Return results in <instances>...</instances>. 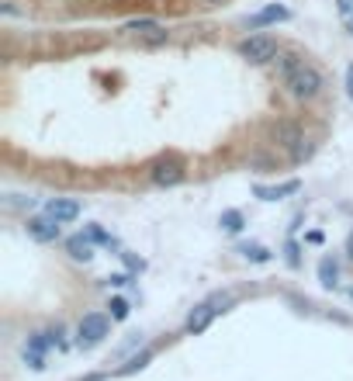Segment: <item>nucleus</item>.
<instances>
[{
    "label": "nucleus",
    "instance_id": "nucleus-1",
    "mask_svg": "<svg viewBox=\"0 0 353 381\" xmlns=\"http://www.w3.org/2000/svg\"><path fill=\"white\" fill-rule=\"evenodd\" d=\"M284 87H288V94H291L295 101H315V97L322 94V87H326V77H322V70H319L315 63H305V66H298V70L284 80Z\"/></svg>",
    "mask_w": 353,
    "mask_h": 381
},
{
    "label": "nucleus",
    "instance_id": "nucleus-2",
    "mask_svg": "<svg viewBox=\"0 0 353 381\" xmlns=\"http://www.w3.org/2000/svg\"><path fill=\"white\" fill-rule=\"evenodd\" d=\"M236 53L243 59H249L253 66H264V63H271V59L281 55V42L273 35H267V31H256V35H249V38H243L236 45Z\"/></svg>",
    "mask_w": 353,
    "mask_h": 381
},
{
    "label": "nucleus",
    "instance_id": "nucleus-3",
    "mask_svg": "<svg viewBox=\"0 0 353 381\" xmlns=\"http://www.w3.org/2000/svg\"><path fill=\"white\" fill-rule=\"evenodd\" d=\"M111 333V319L104 312H87L77 326V347L80 350H94L97 343H104V336Z\"/></svg>",
    "mask_w": 353,
    "mask_h": 381
},
{
    "label": "nucleus",
    "instance_id": "nucleus-4",
    "mask_svg": "<svg viewBox=\"0 0 353 381\" xmlns=\"http://www.w3.org/2000/svg\"><path fill=\"white\" fill-rule=\"evenodd\" d=\"M188 177V170L180 160H160V163L149 166V181L156 184V188H173V184H180Z\"/></svg>",
    "mask_w": 353,
    "mask_h": 381
},
{
    "label": "nucleus",
    "instance_id": "nucleus-5",
    "mask_svg": "<svg viewBox=\"0 0 353 381\" xmlns=\"http://www.w3.org/2000/svg\"><path fill=\"white\" fill-rule=\"evenodd\" d=\"M53 350V343H49V333H31L25 343V364L31 367V371H42L45 367V354Z\"/></svg>",
    "mask_w": 353,
    "mask_h": 381
},
{
    "label": "nucleus",
    "instance_id": "nucleus-6",
    "mask_svg": "<svg viewBox=\"0 0 353 381\" xmlns=\"http://www.w3.org/2000/svg\"><path fill=\"white\" fill-rule=\"evenodd\" d=\"M288 18H291V11H288L284 4H267L264 11H256V14L246 18V28H249V31H260V28L281 25V21H288Z\"/></svg>",
    "mask_w": 353,
    "mask_h": 381
},
{
    "label": "nucleus",
    "instance_id": "nucleus-7",
    "mask_svg": "<svg viewBox=\"0 0 353 381\" xmlns=\"http://www.w3.org/2000/svg\"><path fill=\"white\" fill-rule=\"evenodd\" d=\"M59 225L63 222H55L53 215H35V218H28V236L35 243H55L59 240Z\"/></svg>",
    "mask_w": 353,
    "mask_h": 381
},
{
    "label": "nucleus",
    "instance_id": "nucleus-8",
    "mask_svg": "<svg viewBox=\"0 0 353 381\" xmlns=\"http://www.w3.org/2000/svg\"><path fill=\"white\" fill-rule=\"evenodd\" d=\"M271 136L277 146H288V149H298L301 142H305V136H301V125L298 122H288V118H281V122H273Z\"/></svg>",
    "mask_w": 353,
    "mask_h": 381
},
{
    "label": "nucleus",
    "instance_id": "nucleus-9",
    "mask_svg": "<svg viewBox=\"0 0 353 381\" xmlns=\"http://www.w3.org/2000/svg\"><path fill=\"white\" fill-rule=\"evenodd\" d=\"M45 215H53L55 222H77L80 218V201H73V198H53L49 205H45Z\"/></svg>",
    "mask_w": 353,
    "mask_h": 381
},
{
    "label": "nucleus",
    "instance_id": "nucleus-10",
    "mask_svg": "<svg viewBox=\"0 0 353 381\" xmlns=\"http://www.w3.org/2000/svg\"><path fill=\"white\" fill-rule=\"evenodd\" d=\"M218 316V308L212 301H201V305H194V312L188 316V333L190 336H197V333H205V329L212 326V319Z\"/></svg>",
    "mask_w": 353,
    "mask_h": 381
},
{
    "label": "nucleus",
    "instance_id": "nucleus-11",
    "mask_svg": "<svg viewBox=\"0 0 353 381\" xmlns=\"http://www.w3.org/2000/svg\"><path fill=\"white\" fill-rule=\"evenodd\" d=\"M319 284L329 288V291L340 288V264H336L332 257H322V260H319Z\"/></svg>",
    "mask_w": 353,
    "mask_h": 381
},
{
    "label": "nucleus",
    "instance_id": "nucleus-12",
    "mask_svg": "<svg viewBox=\"0 0 353 381\" xmlns=\"http://www.w3.org/2000/svg\"><path fill=\"white\" fill-rule=\"evenodd\" d=\"M66 253H70L73 260L87 264V260L94 257V240H90V236H73V240L66 243Z\"/></svg>",
    "mask_w": 353,
    "mask_h": 381
},
{
    "label": "nucleus",
    "instance_id": "nucleus-13",
    "mask_svg": "<svg viewBox=\"0 0 353 381\" xmlns=\"http://www.w3.org/2000/svg\"><path fill=\"white\" fill-rule=\"evenodd\" d=\"M298 190H301V181H288V184H277V188H256V198H264V201H281V198L298 194Z\"/></svg>",
    "mask_w": 353,
    "mask_h": 381
},
{
    "label": "nucleus",
    "instance_id": "nucleus-14",
    "mask_svg": "<svg viewBox=\"0 0 353 381\" xmlns=\"http://www.w3.org/2000/svg\"><path fill=\"white\" fill-rule=\"evenodd\" d=\"M305 63H308V59H305L301 53H281L277 55V77H281V80H288V77H291L298 66H305Z\"/></svg>",
    "mask_w": 353,
    "mask_h": 381
},
{
    "label": "nucleus",
    "instance_id": "nucleus-15",
    "mask_svg": "<svg viewBox=\"0 0 353 381\" xmlns=\"http://www.w3.org/2000/svg\"><path fill=\"white\" fill-rule=\"evenodd\" d=\"M149 360H153V347H142V350H139V354L125 364V367H118V375H136V371H142Z\"/></svg>",
    "mask_w": 353,
    "mask_h": 381
},
{
    "label": "nucleus",
    "instance_id": "nucleus-16",
    "mask_svg": "<svg viewBox=\"0 0 353 381\" xmlns=\"http://www.w3.org/2000/svg\"><path fill=\"white\" fill-rule=\"evenodd\" d=\"M218 225H222L225 232H239V229L246 225V218H243V212H239V208H229V212H222Z\"/></svg>",
    "mask_w": 353,
    "mask_h": 381
},
{
    "label": "nucleus",
    "instance_id": "nucleus-17",
    "mask_svg": "<svg viewBox=\"0 0 353 381\" xmlns=\"http://www.w3.org/2000/svg\"><path fill=\"white\" fill-rule=\"evenodd\" d=\"M239 253H243L246 260H256V264H267V260H271V253H267L260 243H243L239 246Z\"/></svg>",
    "mask_w": 353,
    "mask_h": 381
},
{
    "label": "nucleus",
    "instance_id": "nucleus-18",
    "mask_svg": "<svg viewBox=\"0 0 353 381\" xmlns=\"http://www.w3.org/2000/svg\"><path fill=\"white\" fill-rule=\"evenodd\" d=\"M160 21H153V18H139V21H129L125 31H136V35H146V31H160Z\"/></svg>",
    "mask_w": 353,
    "mask_h": 381
},
{
    "label": "nucleus",
    "instance_id": "nucleus-19",
    "mask_svg": "<svg viewBox=\"0 0 353 381\" xmlns=\"http://www.w3.org/2000/svg\"><path fill=\"white\" fill-rule=\"evenodd\" d=\"M111 319H114V323H121V319H129V301L125 299H111Z\"/></svg>",
    "mask_w": 353,
    "mask_h": 381
},
{
    "label": "nucleus",
    "instance_id": "nucleus-20",
    "mask_svg": "<svg viewBox=\"0 0 353 381\" xmlns=\"http://www.w3.org/2000/svg\"><path fill=\"white\" fill-rule=\"evenodd\" d=\"M87 236H90L94 243H111V236H108V232H104V229H90Z\"/></svg>",
    "mask_w": 353,
    "mask_h": 381
},
{
    "label": "nucleus",
    "instance_id": "nucleus-21",
    "mask_svg": "<svg viewBox=\"0 0 353 381\" xmlns=\"http://www.w3.org/2000/svg\"><path fill=\"white\" fill-rule=\"evenodd\" d=\"M336 7H340L343 18H353V0H336Z\"/></svg>",
    "mask_w": 353,
    "mask_h": 381
},
{
    "label": "nucleus",
    "instance_id": "nucleus-22",
    "mask_svg": "<svg viewBox=\"0 0 353 381\" xmlns=\"http://www.w3.org/2000/svg\"><path fill=\"white\" fill-rule=\"evenodd\" d=\"M347 97L353 101V63L347 66Z\"/></svg>",
    "mask_w": 353,
    "mask_h": 381
},
{
    "label": "nucleus",
    "instance_id": "nucleus-23",
    "mask_svg": "<svg viewBox=\"0 0 353 381\" xmlns=\"http://www.w3.org/2000/svg\"><path fill=\"white\" fill-rule=\"evenodd\" d=\"M201 7H222V4H229V0H197Z\"/></svg>",
    "mask_w": 353,
    "mask_h": 381
},
{
    "label": "nucleus",
    "instance_id": "nucleus-24",
    "mask_svg": "<svg viewBox=\"0 0 353 381\" xmlns=\"http://www.w3.org/2000/svg\"><path fill=\"white\" fill-rule=\"evenodd\" d=\"M347 257H350V260H353V232H350V236H347Z\"/></svg>",
    "mask_w": 353,
    "mask_h": 381
},
{
    "label": "nucleus",
    "instance_id": "nucleus-25",
    "mask_svg": "<svg viewBox=\"0 0 353 381\" xmlns=\"http://www.w3.org/2000/svg\"><path fill=\"white\" fill-rule=\"evenodd\" d=\"M347 299H350V305H353V284H350V288H347Z\"/></svg>",
    "mask_w": 353,
    "mask_h": 381
},
{
    "label": "nucleus",
    "instance_id": "nucleus-26",
    "mask_svg": "<svg viewBox=\"0 0 353 381\" xmlns=\"http://www.w3.org/2000/svg\"><path fill=\"white\" fill-rule=\"evenodd\" d=\"M350 31H353V18H350Z\"/></svg>",
    "mask_w": 353,
    "mask_h": 381
}]
</instances>
